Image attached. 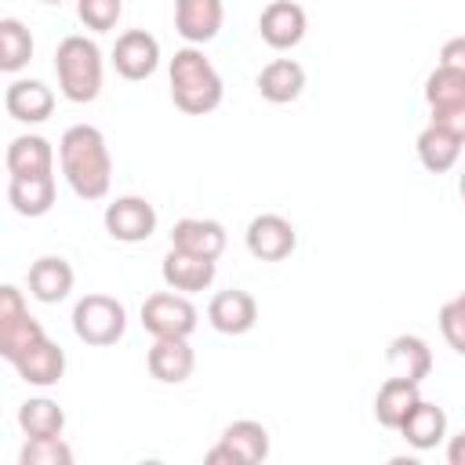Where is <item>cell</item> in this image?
<instances>
[{
    "instance_id": "37",
    "label": "cell",
    "mask_w": 465,
    "mask_h": 465,
    "mask_svg": "<svg viewBox=\"0 0 465 465\" xmlns=\"http://www.w3.org/2000/svg\"><path fill=\"white\" fill-rule=\"evenodd\" d=\"M44 4H65V0H44Z\"/></svg>"
},
{
    "instance_id": "16",
    "label": "cell",
    "mask_w": 465,
    "mask_h": 465,
    "mask_svg": "<svg viewBox=\"0 0 465 465\" xmlns=\"http://www.w3.org/2000/svg\"><path fill=\"white\" fill-rule=\"evenodd\" d=\"M4 109L18 124H44L54 113V94L40 80H11L4 91Z\"/></svg>"
},
{
    "instance_id": "27",
    "label": "cell",
    "mask_w": 465,
    "mask_h": 465,
    "mask_svg": "<svg viewBox=\"0 0 465 465\" xmlns=\"http://www.w3.org/2000/svg\"><path fill=\"white\" fill-rule=\"evenodd\" d=\"M18 425L25 436H62L65 429V411L47 400V396H36V400H25L18 407Z\"/></svg>"
},
{
    "instance_id": "10",
    "label": "cell",
    "mask_w": 465,
    "mask_h": 465,
    "mask_svg": "<svg viewBox=\"0 0 465 465\" xmlns=\"http://www.w3.org/2000/svg\"><path fill=\"white\" fill-rule=\"evenodd\" d=\"M113 65L124 80H145L160 65V40L145 29H127L113 44Z\"/></svg>"
},
{
    "instance_id": "8",
    "label": "cell",
    "mask_w": 465,
    "mask_h": 465,
    "mask_svg": "<svg viewBox=\"0 0 465 465\" xmlns=\"http://www.w3.org/2000/svg\"><path fill=\"white\" fill-rule=\"evenodd\" d=\"M105 232L120 243H142L156 232V207L145 196H116L105 207Z\"/></svg>"
},
{
    "instance_id": "26",
    "label": "cell",
    "mask_w": 465,
    "mask_h": 465,
    "mask_svg": "<svg viewBox=\"0 0 465 465\" xmlns=\"http://www.w3.org/2000/svg\"><path fill=\"white\" fill-rule=\"evenodd\" d=\"M461 145H465L461 138H454L450 131H443V127L429 124V127L418 134V160H421V167H425V171L443 174V171H450V167L458 163Z\"/></svg>"
},
{
    "instance_id": "20",
    "label": "cell",
    "mask_w": 465,
    "mask_h": 465,
    "mask_svg": "<svg viewBox=\"0 0 465 465\" xmlns=\"http://www.w3.org/2000/svg\"><path fill=\"white\" fill-rule=\"evenodd\" d=\"M418 400H421L418 381L400 378V374L385 378V381H381V389H378V396H374V418H378V425H385V429H396V432H400L403 418L414 411V403H418Z\"/></svg>"
},
{
    "instance_id": "1",
    "label": "cell",
    "mask_w": 465,
    "mask_h": 465,
    "mask_svg": "<svg viewBox=\"0 0 465 465\" xmlns=\"http://www.w3.org/2000/svg\"><path fill=\"white\" fill-rule=\"evenodd\" d=\"M58 160L69 189L80 200H102L113 185V156L105 145V134L91 124H73L65 127L58 142Z\"/></svg>"
},
{
    "instance_id": "5",
    "label": "cell",
    "mask_w": 465,
    "mask_h": 465,
    "mask_svg": "<svg viewBox=\"0 0 465 465\" xmlns=\"http://www.w3.org/2000/svg\"><path fill=\"white\" fill-rule=\"evenodd\" d=\"M40 338H47V334H44L40 320L29 316V309H25V302H22V291L11 287V283H4V287H0V356H4L7 363H15V360H18L22 352H29Z\"/></svg>"
},
{
    "instance_id": "22",
    "label": "cell",
    "mask_w": 465,
    "mask_h": 465,
    "mask_svg": "<svg viewBox=\"0 0 465 465\" xmlns=\"http://www.w3.org/2000/svg\"><path fill=\"white\" fill-rule=\"evenodd\" d=\"M4 163H7V174H11V178L51 174V167H54V149H51V142L40 138V134H18V138H11Z\"/></svg>"
},
{
    "instance_id": "35",
    "label": "cell",
    "mask_w": 465,
    "mask_h": 465,
    "mask_svg": "<svg viewBox=\"0 0 465 465\" xmlns=\"http://www.w3.org/2000/svg\"><path fill=\"white\" fill-rule=\"evenodd\" d=\"M447 461H450V465H465V432H458V436L447 443Z\"/></svg>"
},
{
    "instance_id": "6",
    "label": "cell",
    "mask_w": 465,
    "mask_h": 465,
    "mask_svg": "<svg viewBox=\"0 0 465 465\" xmlns=\"http://www.w3.org/2000/svg\"><path fill=\"white\" fill-rule=\"evenodd\" d=\"M196 320L200 312L182 291H156L142 302V327L153 338H189Z\"/></svg>"
},
{
    "instance_id": "9",
    "label": "cell",
    "mask_w": 465,
    "mask_h": 465,
    "mask_svg": "<svg viewBox=\"0 0 465 465\" xmlns=\"http://www.w3.org/2000/svg\"><path fill=\"white\" fill-rule=\"evenodd\" d=\"M305 29H309V18H305V7L294 4V0H272L262 7V18H258V33L262 40L272 47V51H291L305 40Z\"/></svg>"
},
{
    "instance_id": "28",
    "label": "cell",
    "mask_w": 465,
    "mask_h": 465,
    "mask_svg": "<svg viewBox=\"0 0 465 465\" xmlns=\"http://www.w3.org/2000/svg\"><path fill=\"white\" fill-rule=\"evenodd\" d=\"M33 58V36L18 18H0V69L18 73Z\"/></svg>"
},
{
    "instance_id": "24",
    "label": "cell",
    "mask_w": 465,
    "mask_h": 465,
    "mask_svg": "<svg viewBox=\"0 0 465 465\" xmlns=\"http://www.w3.org/2000/svg\"><path fill=\"white\" fill-rule=\"evenodd\" d=\"M400 436H403L414 450H432V447L447 436V414H443V407H436V403H429V400H418L414 411L403 418Z\"/></svg>"
},
{
    "instance_id": "23",
    "label": "cell",
    "mask_w": 465,
    "mask_h": 465,
    "mask_svg": "<svg viewBox=\"0 0 465 465\" xmlns=\"http://www.w3.org/2000/svg\"><path fill=\"white\" fill-rule=\"evenodd\" d=\"M7 203L22 218H40L54 207V174H29L7 182Z\"/></svg>"
},
{
    "instance_id": "13",
    "label": "cell",
    "mask_w": 465,
    "mask_h": 465,
    "mask_svg": "<svg viewBox=\"0 0 465 465\" xmlns=\"http://www.w3.org/2000/svg\"><path fill=\"white\" fill-rule=\"evenodd\" d=\"M207 320L218 334H247L258 323V302L240 287L218 291L207 305Z\"/></svg>"
},
{
    "instance_id": "21",
    "label": "cell",
    "mask_w": 465,
    "mask_h": 465,
    "mask_svg": "<svg viewBox=\"0 0 465 465\" xmlns=\"http://www.w3.org/2000/svg\"><path fill=\"white\" fill-rule=\"evenodd\" d=\"M305 91V69L294 58H272L258 73V94L272 105H287Z\"/></svg>"
},
{
    "instance_id": "3",
    "label": "cell",
    "mask_w": 465,
    "mask_h": 465,
    "mask_svg": "<svg viewBox=\"0 0 465 465\" xmlns=\"http://www.w3.org/2000/svg\"><path fill=\"white\" fill-rule=\"evenodd\" d=\"M54 73H58V91L84 105L102 94V51L94 40L73 33L54 47Z\"/></svg>"
},
{
    "instance_id": "14",
    "label": "cell",
    "mask_w": 465,
    "mask_h": 465,
    "mask_svg": "<svg viewBox=\"0 0 465 465\" xmlns=\"http://www.w3.org/2000/svg\"><path fill=\"white\" fill-rule=\"evenodd\" d=\"M145 367L156 381L182 385L196 367V352H193L189 338H156L153 349L145 352Z\"/></svg>"
},
{
    "instance_id": "36",
    "label": "cell",
    "mask_w": 465,
    "mask_h": 465,
    "mask_svg": "<svg viewBox=\"0 0 465 465\" xmlns=\"http://www.w3.org/2000/svg\"><path fill=\"white\" fill-rule=\"evenodd\" d=\"M458 193H461V200H465V167H461V178H458Z\"/></svg>"
},
{
    "instance_id": "33",
    "label": "cell",
    "mask_w": 465,
    "mask_h": 465,
    "mask_svg": "<svg viewBox=\"0 0 465 465\" xmlns=\"http://www.w3.org/2000/svg\"><path fill=\"white\" fill-rule=\"evenodd\" d=\"M429 124H436V127H443V131H450L454 138L465 142V98L450 102V105H432V120Z\"/></svg>"
},
{
    "instance_id": "4",
    "label": "cell",
    "mask_w": 465,
    "mask_h": 465,
    "mask_svg": "<svg viewBox=\"0 0 465 465\" xmlns=\"http://www.w3.org/2000/svg\"><path fill=\"white\" fill-rule=\"evenodd\" d=\"M127 331V309L109 294H84L73 305V334L84 345H116Z\"/></svg>"
},
{
    "instance_id": "34",
    "label": "cell",
    "mask_w": 465,
    "mask_h": 465,
    "mask_svg": "<svg viewBox=\"0 0 465 465\" xmlns=\"http://www.w3.org/2000/svg\"><path fill=\"white\" fill-rule=\"evenodd\" d=\"M440 65L465 73V36H450V40L440 47Z\"/></svg>"
},
{
    "instance_id": "25",
    "label": "cell",
    "mask_w": 465,
    "mask_h": 465,
    "mask_svg": "<svg viewBox=\"0 0 465 465\" xmlns=\"http://www.w3.org/2000/svg\"><path fill=\"white\" fill-rule=\"evenodd\" d=\"M389 367H392V374L421 385V378H429V371H432V352H429L425 338H418V334L392 338L389 341Z\"/></svg>"
},
{
    "instance_id": "29",
    "label": "cell",
    "mask_w": 465,
    "mask_h": 465,
    "mask_svg": "<svg viewBox=\"0 0 465 465\" xmlns=\"http://www.w3.org/2000/svg\"><path fill=\"white\" fill-rule=\"evenodd\" d=\"M18 461L22 465H73V450L62 436H29Z\"/></svg>"
},
{
    "instance_id": "17",
    "label": "cell",
    "mask_w": 465,
    "mask_h": 465,
    "mask_svg": "<svg viewBox=\"0 0 465 465\" xmlns=\"http://www.w3.org/2000/svg\"><path fill=\"white\" fill-rule=\"evenodd\" d=\"M171 247L218 262L225 251V225L214 218H182L171 229Z\"/></svg>"
},
{
    "instance_id": "18",
    "label": "cell",
    "mask_w": 465,
    "mask_h": 465,
    "mask_svg": "<svg viewBox=\"0 0 465 465\" xmlns=\"http://www.w3.org/2000/svg\"><path fill=\"white\" fill-rule=\"evenodd\" d=\"M15 371H18V378L29 381V385H40V389L58 385L62 374H65V352H62L58 341L40 338L29 352H22V356L15 360Z\"/></svg>"
},
{
    "instance_id": "32",
    "label": "cell",
    "mask_w": 465,
    "mask_h": 465,
    "mask_svg": "<svg viewBox=\"0 0 465 465\" xmlns=\"http://www.w3.org/2000/svg\"><path fill=\"white\" fill-rule=\"evenodd\" d=\"M440 331H443L447 345L458 356H465V291L440 305Z\"/></svg>"
},
{
    "instance_id": "2",
    "label": "cell",
    "mask_w": 465,
    "mask_h": 465,
    "mask_svg": "<svg viewBox=\"0 0 465 465\" xmlns=\"http://www.w3.org/2000/svg\"><path fill=\"white\" fill-rule=\"evenodd\" d=\"M222 94H225V84H222L218 69L211 65V58L196 44L174 51V58H171V98L182 113H189V116L214 113L222 105Z\"/></svg>"
},
{
    "instance_id": "30",
    "label": "cell",
    "mask_w": 465,
    "mask_h": 465,
    "mask_svg": "<svg viewBox=\"0 0 465 465\" xmlns=\"http://www.w3.org/2000/svg\"><path fill=\"white\" fill-rule=\"evenodd\" d=\"M465 98V73L458 69H447V65H436L425 80V102L429 109L432 105H450V102H461Z\"/></svg>"
},
{
    "instance_id": "31",
    "label": "cell",
    "mask_w": 465,
    "mask_h": 465,
    "mask_svg": "<svg viewBox=\"0 0 465 465\" xmlns=\"http://www.w3.org/2000/svg\"><path fill=\"white\" fill-rule=\"evenodd\" d=\"M76 15L87 29L109 33L124 15V0H76Z\"/></svg>"
},
{
    "instance_id": "11",
    "label": "cell",
    "mask_w": 465,
    "mask_h": 465,
    "mask_svg": "<svg viewBox=\"0 0 465 465\" xmlns=\"http://www.w3.org/2000/svg\"><path fill=\"white\" fill-rule=\"evenodd\" d=\"M298 247V232L283 214H258L247 225V251L258 262H283Z\"/></svg>"
},
{
    "instance_id": "19",
    "label": "cell",
    "mask_w": 465,
    "mask_h": 465,
    "mask_svg": "<svg viewBox=\"0 0 465 465\" xmlns=\"http://www.w3.org/2000/svg\"><path fill=\"white\" fill-rule=\"evenodd\" d=\"M73 291V265L58 254H44L29 265V294L44 305H58Z\"/></svg>"
},
{
    "instance_id": "7",
    "label": "cell",
    "mask_w": 465,
    "mask_h": 465,
    "mask_svg": "<svg viewBox=\"0 0 465 465\" xmlns=\"http://www.w3.org/2000/svg\"><path fill=\"white\" fill-rule=\"evenodd\" d=\"M269 458V429L262 421H232L207 450V465H258Z\"/></svg>"
},
{
    "instance_id": "12",
    "label": "cell",
    "mask_w": 465,
    "mask_h": 465,
    "mask_svg": "<svg viewBox=\"0 0 465 465\" xmlns=\"http://www.w3.org/2000/svg\"><path fill=\"white\" fill-rule=\"evenodd\" d=\"M225 0H174V29L185 44H207L218 36Z\"/></svg>"
},
{
    "instance_id": "15",
    "label": "cell",
    "mask_w": 465,
    "mask_h": 465,
    "mask_svg": "<svg viewBox=\"0 0 465 465\" xmlns=\"http://www.w3.org/2000/svg\"><path fill=\"white\" fill-rule=\"evenodd\" d=\"M163 283L171 291H182V294H196V291H207L211 280H214V258H200V254H189V251H178L171 247L163 254Z\"/></svg>"
}]
</instances>
